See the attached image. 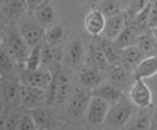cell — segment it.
<instances>
[{
  "label": "cell",
  "instance_id": "obj_1",
  "mask_svg": "<svg viewBox=\"0 0 157 130\" xmlns=\"http://www.w3.org/2000/svg\"><path fill=\"white\" fill-rule=\"evenodd\" d=\"M70 69L65 68L64 65L59 66L52 70V80L46 89V104L51 106H60L66 103L69 99L74 81L71 77Z\"/></svg>",
  "mask_w": 157,
  "mask_h": 130
},
{
  "label": "cell",
  "instance_id": "obj_2",
  "mask_svg": "<svg viewBox=\"0 0 157 130\" xmlns=\"http://www.w3.org/2000/svg\"><path fill=\"white\" fill-rule=\"evenodd\" d=\"M2 45L10 53L19 66L24 69V64L31 50V46L25 40L17 25H3Z\"/></svg>",
  "mask_w": 157,
  "mask_h": 130
},
{
  "label": "cell",
  "instance_id": "obj_3",
  "mask_svg": "<svg viewBox=\"0 0 157 130\" xmlns=\"http://www.w3.org/2000/svg\"><path fill=\"white\" fill-rule=\"evenodd\" d=\"M92 98V90L80 85L75 84L72 91L66 100L65 105V114L69 120L71 121H81L85 120L86 110Z\"/></svg>",
  "mask_w": 157,
  "mask_h": 130
},
{
  "label": "cell",
  "instance_id": "obj_4",
  "mask_svg": "<svg viewBox=\"0 0 157 130\" xmlns=\"http://www.w3.org/2000/svg\"><path fill=\"white\" fill-rule=\"evenodd\" d=\"M139 109L128 98L124 97L120 101H117L110 106L106 120L102 125L105 129H126L127 124L131 121L133 114Z\"/></svg>",
  "mask_w": 157,
  "mask_h": 130
},
{
  "label": "cell",
  "instance_id": "obj_5",
  "mask_svg": "<svg viewBox=\"0 0 157 130\" xmlns=\"http://www.w3.org/2000/svg\"><path fill=\"white\" fill-rule=\"evenodd\" d=\"M86 59V43L85 36L71 39L64 48V61L63 65L70 70H78Z\"/></svg>",
  "mask_w": 157,
  "mask_h": 130
},
{
  "label": "cell",
  "instance_id": "obj_6",
  "mask_svg": "<svg viewBox=\"0 0 157 130\" xmlns=\"http://www.w3.org/2000/svg\"><path fill=\"white\" fill-rule=\"evenodd\" d=\"M17 28L31 48L44 43L46 28H44L35 19V16L33 15L31 11H29L23 19L17 23Z\"/></svg>",
  "mask_w": 157,
  "mask_h": 130
},
{
  "label": "cell",
  "instance_id": "obj_7",
  "mask_svg": "<svg viewBox=\"0 0 157 130\" xmlns=\"http://www.w3.org/2000/svg\"><path fill=\"white\" fill-rule=\"evenodd\" d=\"M29 11L28 0H2L3 25H17Z\"/></svg>",
  "mask_w": 157,
  "mask_h": 130
},
{
  "label": "cell",
  "instance_id": "obj_8",
  "mask_svg": "<svg viewBox=\"0 0 157 130\" xmlns=\"http://www.w3.org/2000/svg\"><path fill=\"white\" fill-rule=\"evenodd\" d=\"M111 104L104 100L100 97L92 95L90 104L86 110V115H85V123L90 128H97V126H102L107 113L110 110Z\"/></svg>",
  "mask_w": 157,
  "mask_h": 130
},
{
  "label": "cell",
  "instance_id": "obj_9",
  "mask_svg": "<svg viewBox=\"0 0 157 130\" xmlns=\"http://www.w3.org/2000/svg\"><path fill=\"white\" fill-rule=\"evenodd\" d=\"M85 43H86V59H85V64L86 65H91L95 66L97 69L102 70L104 73H106L110 68L111 64L109 63L106 55L102 50V48L100 46L97 38L95 36H85Z\"/></svg>",
  "mask_w": 157,
  "mask_h": 130
},
{
  "label": "cell",
  "instance_id": "obj_10",
  "mask_svg": "<svg viewBox=\"0 0 157 130\" xmlns=\"http://www.w3.org/2000/svg\"><path fill=\"white\" fill-rule=\"evenodd\" d=\"M19 80L23 85L48 89L52 80V70L46 68H40L36 70H26L23 69L19 74Z\"/></svg>",
  "mask_w": 157,
  "mask_h": 130
},
{
  "label": "cell",
  "instance_id": "obj_11",
  "mask_svg": "<svg viewBox=\"0 0 157 130\" xmlns=\"http://www.w3.org/2000/svg\"><path fill=\"white\" fill-rule=\"evenodd\" d=\"M127 95L130 100L139 109H148L152 106L153 103L152 90L144 79L136 78L131 89L127 93Z\"/></svg>",
  "mask_w": 157,
  "mask_h": 130
},
{
  "label": "cell",
  "instance_id": "obj_12",
  "mask_svg": "<svg viewBox=\"0 0 157 130\" xmlns=\"http://www.w3.org/2000/svg\"><path fill=\"white\" fill-rule=\"evenodd\" d=\"M21 88L19 79H2V100L3 108H20L21 106Z\"/></svg>",
  "mask_w": 157,
  "mask_h": 130
},
{
  "label": "cell",
  "instance_id": "obj_13",
  "mask_svg": "<svg viewBox=\"0 0 157 130\" xmlns=\"http://www.w3.org/2000/svg\"><path fill=\"white\" fill-rule=\"evenodd\" d=\"M105 78L107 81L116 85L117 88H120L125 93H128V90L131 89V86L136 79L133 73L127 70L126 68H124L121 64L112 65L105 73Z\"/></svg>",
  "mask_w": 157,
  "mask_h": 130
},
{
  "label": "cell",
  "instance_id": "obj_14",
  "mask_svg": "<svg viewBox=\"0 0 157 130\" xmlns=\"http://www.w3.org/2000/svg\"><path fill=\"white\" fill-rule=\"evenodd\" d=\"M105 73L102 70L86 64H84L76 73V83L90 90H94L96 86H99L105 81Z\"/></svg>",
  "mask_w": 157,
  "mask_h": 130
},
{
  "label": "cell",
  "instance_id": "obj_15",
  "mask_svg": "<svg viewBox=\"0 0 157 130\" xmlns=\"http://www.w3.org/2000/svg\"><path fill=\"white\" fill-rule=\"evenodd\" d=\"M31 13L35 16V19L44 28H49L52 24L60 20L59 13L56 10V6L52 3V0H44V2L40 5H37Z\"/></svg>",
  "mask_w": 157,
  "mask_h": 130
},
{
  "label": "cell",
  "instance_id": "obj_16",
  "mask_svg": "<svg viewBox=\"0 0 157 130\" xmlns=\"http://www.w3.org/2000/svg\"><path fill=\"white\" fill-rule=\"evenodd\" d=\"M41 54H43V68L54 70L63 65V61H64L63 45H52L44 40Z\"/></svg>",
  "mask_w": 157,
  "mask_h": 130
},
{
  "label": "cell",
  "instance_id": "obj_17",
  "mask_svg": "<svg viewBox=\"0 0 157 130\" xmlns=\"http://www.w3.org/2000/svg\"><path fill=\"white\" fill-rule=\"evenodd\" d=\"M46 104V90L23 85L21 88V106L31 110Z\"/></svg>",
  "mask_w": 157,
  "mask_h": 130
},
{
  "label": "cell",
  "instance_id": "obj_18",
  "mask_svg": "<svg viewBox=\"0 0 157 130\" xmlns=\"http://www.w3.org/2000/svg\"><path fill=\"white\" fill-rule=\"evenodd\" d=\"M54 108L51 105H43V106H37L35 109H31V114L34 118V121L36 124V129L43 130V129H54L56 128V115Z\"/></svg>",
  "mask_w": 157,
  "mask_h": 130
},
{
  "label": "cell",
  "instance_id": "obj_19",
  "mask_svg": "<svg viewBox=\"0 0 157 130\" xmlns=\"http://www.w3.org/2000/svg\"><path fill=\"white\" fill-rule=\"evenodd\" d=\"M106 25V16L99 9H90L84 19V29L90 36L102 35Z\"/></svg>",
  "mask_w": 157,
  "mask_h": 130
},
{
  "label": "cell",
  "instance_id": "obj_20",
  "mask_svg": "<svg viewBox=\"0 0 157 130\" xmlns=\"http://www.w3.org/2000/svg\"><path fill=\"white\" fill-rule=\"evenodd\" d=\"M92 95L100 97V98H102L104 100H106L107 103H110L112 105L117 101H120L124 97H126L127 93H125L120 88H117L116 85L111 84L110 81L105 80L104 83H101L99 86H96L92 90Z\"/></svg>",
  "mask_w": 157,
  "mask_h": 130
},
{
  "label": "cell",
  "instance_id": "obj_21",
  "mask_svg": "<svg viewBox=\"0 0 157 130\" xmlns=\"http://www.w3.org/2000/svg\"><path fill=\"white\" fill-rule=\"evenodd\" d=\"M127 25V16L125 11H121L119 14H115L110 18H106V25L102 35L107 39L115 40L119 36L122 30Z\"/></svg>",
  "mask_w": 157,
  "mask_h": 130
},
{
  "label": "cell",
  "instance_id": "obj_22",
  "mask_svg": "<svg viewBox=\"0 0 157 130\" xmlns=\"http://www.w3.org/2000/svg\"><path fill=\"white\" fill-rule=\"evenodd\" d=\"M70 35V26L66 23L59 20L51 26L46 28L45 41L52 45H64Z\"/></svg>",
  "mask_w": 157,
  "mask_h": 130
},
{
  "label": "cell",
  "instance_id": "obj_23",
  "mask_svg": "<svg viewBox=\"0 0 157 130\" xmlns=\"http://www.w3.org/2000/svg\"><path fill=\"white\" fill-rule=\"evenodd\" d=\"M0 63H2V79H19V74L23 69L3 45L0 50Z\"/></svg>",
  "mask_w": 157,
  "mask_h": 130
},
{
  "label": "cell",
  "instance_id": "obj_24",
  "mask_svg": "<svg viewBox=\"0 0 157 130\" xmlns=\"http://www.w3.org/2000/svg\"><path fill=\"white\" fill-rule=\"evenodd\" d=\"M145 58L144 53L141 51V49L137 46L136 44L130 45L127 48H124L121 50V55H120V64L126 68L127 70L132 71L136 69V66L140 64V61Z\"/></svg>",
  "mask_w": 157,
  "mask_h": 130
},
{
  "label": "cell",
  "instance_id": "obj_25",
  "mask_svg": "<svg viewBox=\"0 0 157 130\" xmlns=\"http://www.w3.org/2000/svg\"><path fill=\"white\" fill-rule=\"evenodd\" d=\"M133 75L135 78L144 80L157 75V55L153 54L150 57H145L133 70Z\"/></svg>",
  "mask_w": 157,
  "mask_h": 130
},
{
  "label": "cell",
  "instance_id": "obj_26",
  "mask_svg": "<svg viewBox=\"0 0 157 130\" xmlns=\"http://www.w3.org/2000/svg\"><path fill=\"white\" fill-rule=\"evenodd\" d=\"M141 34V31L137 29L130 20H127V25L126 28L122 30V33L117 36V38L113 40L115 44L119 46L121 50L124 48H127L130 45H133L136 44L137 41V38H139V35Z\"/></svg>",
  "mask_w": 157,
  "mask_h": 130
},
{
  "label": "cell",
  "instance_id": "obj_27",
  "mask_svg": "<svg viewBox=\"0 0 157 130\" xmlns=\"http://www.w3.org/2000/svg\"><path fill=\"white\" fill-rule=\"evenodd\" d=\"M97 38V41H99L100 46L102 48L106 58L109 60V63L112 65H117L120 64V55H121V49L115 44L113 40L111 39H107L105 38L104 35H100V36H96Z\"/></svg>",
  "mask_w": 157,
  "mask_h": 130
},
{
  "label": "cell",
  "instance_id": "obj_28",
  "mask_svg": "<svg viewBox=\"0 0 157 130\" xmlns=\"http://www.w3.org/2000/svg\"><path fill=\"white\" fill-rule=\"evenodd\" d=\"M136 45L141 49V51L144 53L145 57L153 55L156 51V46H157V39L153 34V30L147 29V30L142 31L139 35V38H137Z\"/></svg>",
  "mask_w": 157,
  "mask_h": 130
},
{
  "label": "cell",
  "instance_id": "obj_29",
  "mask_svg": "<svg viewBox=\"0 0 157 130\" xmlns=\"http://www.w3.org/2000/svg\"><path fill=\"white\" fill-rule=\"evenodd\" d=\"M148 109H137L133 114L131 121L127 124L126 129H151V121H152V111Z\"/></svg>",
  "mask_w": 157,
  "mask_h": 130
},
{
  "label": "cell",
  "instance_id": "obj_30",
  "mask_svg": "<svg viewBox=\"0 0 157 130\" xmlns=\"http://www.w3.org/2000/svg\"><path fill=\"white\" fill-rule=\"evenodd\" d=\"M41 50H43V43L31 48L28 58H26V61L24 64V69H26V70H36V69L43 68V54H41Z\"/></svg>",
  "mask_w": 157,
  "mask_h": 130
},
{
  "label": "cell",
  "instance_id": "obj_31",
  "mask_svg": "<svg viewBox=\"0 0 157 130\" xmlns=\"http://www.w3.org/2000/svg\"><path fill=\"white\" fill-rule=\"evenodd\" d=\"M96 9H99L106 18H110L115 14L125 11L124 6L121 5L119 0H102V2L96 6Z\"/></svg>",
  "mask_w": 157,
  "mask_h": 130
},
{
  "label": "cell",
  "instance_id": "obj_32",
  "mask_svg": "<svg viewBox=\"0 0 157 130\" xmlns=\"http://www.w3.org/2000/svg\"><path fill=\"white\" fill-rule=\"evenodd\" d=\"M150 2L151 0H131V3L128 4V6L125 10L127 20L133 19L137 14H139L141 10H144L150 4Z\"/></svg>",
  "mask_w": 157,
  "mask_h": 130
},
{
  "label": "cell",
  "instance_id": "obj_33",
  "mask_svg": "<svg viewBox=\"0 0 157 130\" xmlns=\"http://www.w3.org/2000/svg\"><path fill=\"white\" fill-rule=\"evenodd\" d=\"M19 130H33V129H36V124L34 121V118H33V114L30 110H25V113L23 114V116L19 120V124H17V128Z\"/></svg>",
  "mask_w": 157,
  "mask_h": 130
},
{
  "label": "cell",
  "instance_id": "obj_34",
  "mask_svg": "<svg viewBox=\"0 0 157 130\" xmlns=\"http://www.w3.org/2000/svg\"><path fill=\"white\" fill-rule=\"evenodd\" d=\"M148 26L151 29H153L155 26H157V0H152V3H151V11H150Z\"/></svg>",
  "mask_w": 157,
  "mask_h": 130
},
{
  "label": "cell",
  "instance_id": "obj_35",
  "mask_svg": "<svg viewBox=\"0 0 157 130\" xmlns=\"http://www.w3.org/2000/svg\"><path fill=\"white\" fill-rule=\"evenodd\" d=\"M81 4L89 9H95L97 5H99L102 0H80Z\"/></svg>",
  "mask_w": 157,
  "mask_h": 130
},
{
  "label": "cell",
  "instance_id": "obj_36",
  "mask_svg": "<svg viewBox=\"0 0 157 130\" xmlns=\"http://www.w3.org/2000/svg\"><path fill=\"white\" fill-rule=\"evenodd\" d=\"M151 129H157V106L152 110V121H151Z\"/></svg>",
  "mask_w": 157,
  "mask_h": 130
},
{
  "label": "cell",
  "instance_id": "obj_37",
  "mask_svg": "<svg viewBox=\"0 0 157 130\" xmlns=\"http://www.w3.org/2000/svg\"><path fill=\"white\" fill-rule=\"evenodd\" d=\"M119 2H120V3H121V5H122V6H124V9H125V10H126V8H127V6H128V4H130V3H131V0H119Z\"/></svg>",
  "mask_w": 157,
  "mask_h": 130
},
{
  "label": "cell",
  "instance_id": "obj_38",
  "mask_svg": "<svg viewBox=\"0 0 157 130\" xmlns=\"http://www.w3.org/2000/svg\"><path fill=\"white\" fill-rule=\"evenodd\" d=\"M152 30H153V34H155V36H156V39H157V26H155V28H153Z\"/></svg>",
  "mask_w": 157,
  "mask_h": 130
}]
</instances>
